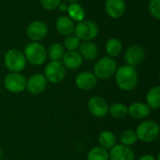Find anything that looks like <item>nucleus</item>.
Returning <instances> with one entry per match:
<instances>
[{"label":"nucleus","mask_w":160,"mask_h":160,"mask_svg":"<svg viewBox=\"0 0 160 160\" xmlns=\"http://www.w3.org/2000/svg\"><path fill=\"white\" fill-rule=\"evenodd\" d=\"M67 10H68V17L73 22H79L84 20L85 10L80 4L72 3L68 7Z\"/></svg>","instance_id":"5701e85b"},{"label":"nucleus","mask_w":160,"mask_h":160,"mask_svg":"<svg viewBox=\"0 0 160 160\" xmlns=\"http://www.w3.org/2000/svg\"><path fill=\"white\" fill-rule=\"evenodd\" d=\"M87 160H109V151L101 146H95L87 154Z\"/></svg>","instance_id":"a878e982"},{"label":"nucleus","mask_w":160,"mask_h":160,"mask_svg":"<svg viewBox=\"0 0 160 160\" xmlns=\"http://www.w3.org/2000/svg\"><path fill=\"white\" fill-rule=\"evenodd\" d=\"M128 113L134 119H145L151 114V109L146 103L134 102L128 107Z\"/></svg>","instance_id":"dca6fc26"},{"label":"nucleus","mask_w":160,"mask_h":160,"mask_svg":"<svg viewBox=\"0 0 160 160\" xmlns=\"http://www.w3.org/2000/svg\"><path fill=\"white\" fill-rule=\"evenodd\" d=\"M26 80L20 72H10L4 80V86L9 93L20 94L26 89Z\"/></svg>","instance_id":"6e6552de"},{"label":"nucleus","mask_w":160,"mask_h":160,"mask_svg":"<svg viewBox=\"0 0 160 160\" xmlns=\"http://www.w3.org/2000/svg\"><path fill=\"white\" fill-rule=\"evenodd\" d=\"M121 144L131 147L138 142V137L134 129H126L120 135Z\"/></svg>","instance_id":"bb28decb"},{"label":"nucleus","mask_w":160,"mask_h":160,"mask_svg":"<svg viewBox=\"0 0 160 160\" xmlns=\"http://www.w3.org/2000/svg\"><path fill=\"white\" fill-rule=\"evenodd\" d=\"M149 12L157 20L160 19V0H151L149 3Z\"/></svg>","instance_id":"c85d7f7f"},{"label":"nucleus","mask_w":160,"mask_h":160,"mask_svg":"<svg viewBox=\"0 0 160 160\" xmlns=\"http://www.w3.org/2000/svg\"><path fill=\"white\" fill-rule=\"evenodd\" d=\"M87 107L89 112L97 118H103L109 113L110 106L106 99L101 97H92L88 100Z\"/></svg>","instance_id":"1a4fd4ad"},{"label":"nucleus","mask_w":160,"mask_h":160,"mask_svg":"<svg viewBox=\"0 0 160 160\" xmlns=\"http://www.w3.org/2000/svg\"><path fill=\"white\" fill-rule=\"evenodd\" d=\"M146 104L152 110H158L160 107V86L152 87L146 95Z\"/></svg>","instance_id":"412c9836"},{"label":"nucleus","mask_w":160,"mask_h":160,"mask_svg":"<svg viewBox=\"0 0 160 160\" xmlns=\"http://www.w3.org/2000/svg\"><path fill=\"white\" fill-rule=\"evenodd\" d=\"M109 160H135V153L129 146L115 144L110 149Z\"/></svg>","instance_id":"4468645a"},{"label":"nucleus","mask_w":160,"mask_h":160,"mask_svg":"<svg viewBox=\"0 0 160 160\" xmlns=\"http://www.w3.org/2000/svg\"><path fill=\"white\" fill-rule=\"evenodd\" d=\"M117 64L112 57L105 56L100 58L94 66V74L98 79L108 80L115 74Z\"/></svg>","instance_id":"39448f33"},{"label":"nucleus","mask_w":160,"mask_h":160,"mask_svg":"<svg viewBox=\"0 0 160 160\" xmlns=\"http://www.w3.org/2000/svg\"><path fill=\"white\" fill-rule=\"evenodd\" d=\"M124 58L128 66L135 68L136 66L140 65L145 58V51L140 45H131L125 52Z\"/></svg>","instance_id":"f8f14e48"},{"label":"nucleus","mask_w":160,"mask_h":160,"mask_svg":"<svg viewBox=\"0 0 160 160\" xmlns=\"http://www.w3.org/2000/svg\"><path fill=\"white\" fill-rule=\"evenodd\" d=\"M80 44H81L80 39L75 35H69V36H67L66 38L64 39L63 46L68 52H71V51H76L79 48Z\"/></svg>","instance_id":"cd10ccee"},{"label":"nucleus","mask_w":160,"mask_h":160,"mask_svg":"<svg viewBox=\"0 0 160 160\" xmlns=\"http://www.w3.org/2000/svg\"><path fill=\"white\" fill-rule=\"evenodd\" d=\"M55 26L59 34L63 36H69L74 33V22L68 16H61L57 19Z\"/></svg>","instance_id":"6ab92c4d"},{"label":"nucleus","mask_w":160,"mask_h":160,"mask_svg":"<svg viewBox=\"0 0 160 160\" xmlns=\"http://www.w3.org/2000/svg\"><path fill=\"white\" fill-rule=\"evenodd\" d=\"M66 68L61 61L49 62L44 69V77L51 83H59L66 77Z\"/></svg>","instance_id":"0eeeda50"},{"label":"nucleus","mask_w":160,"mask_h":160,"mask_svg":"<svg viewBox=\"0 0 160 160\" xmlns=\"http://www.w3.org/2000/svg\"><path fill=\"white\" fill-rule=\"evenodd\" d=\"M61 1L62 0H40V3L46 10H54L60 6Z\"/></svg>","instance_id":"c756f323"},{"label":"nucleus","mask_w":160,"mask_h":160,"mask_svg":"<svg viewBox=\"0 0 160 160\" xmlns=\"http://www.w3.org/2000/svg\"><path fill=\"white\" fill-rule=\"evenodd\" d=\"M26 33L33 42H39L48 35V26L42 21H34L28 25Z\"/></svg>","instance_id":"9b49d317"},{"label":"nucleus","mask_w":160,"mask_h":160,"mask_svg":"<svg viewBox=\"0 0 160 160\" xmlns=\"http://www.w3.org/2000/svg\"><path fill=\"white\" fill-rule=\"evenodd\" d=\"M123 51V44L118 38H110L106 43V52L109 57L114 58L121 54Z\"/></svg>","instance_id":"4be33fe9"},{"label":"nucleus","mask_w":160,"mask_h":160,"mask_svg":"<svg viewBox=\"0 0 160 160\" xmlns=\"http://www.w3.org/2000/svg\"><path fill=\"white\" fill-rule=\"evenodd\" d=\"M79 53L82 55V59L94 60L98 55V48L92 41H83L79 46Z\"/></svg>","instance_id":"a211bd4d"},{"label":"nucleus","mask_w":160,"mask_h":160,"mask_svg":"<svg viewBox=\"0 0 160 160\" xmlns=\"http://www.w3.org/2000/svg\"><path fill=\"white\" fill-rule=\"evenodd\" d=\"M138 160H159V156H158V158H156L152 155H143V156H142Z\"/></svg>","instance_id":"7c9ffc66"},{"label":"nucleus","mask_w":160,"mask_h":160,"mask_svg":"<svg viewBox=\"0 0 160 160\" xmlns=\"http://www.w3.org/2000/svg\"><path fill=\"white\" fill-rule=\"evenodd\" d=\"M26 62L33 66L43 65L48 57L47 50L39 42H31L26 45L23 52Z\"/></svg>","instance_id":"7ed1b4c3"},{"label":"nucleus","mask_w":160,"mask_h":160,"mask_svg":"<svg viewBox=\"0 0 160 160\" xmlns=\"http://www.w3.org/2000/svg\"><path fill=\"white\" fill-rule=\"evenodd\" d=\"M4 64L10 72H21L26 67V60L22 52L10 49L4 56Z\"/></svg>","instance_id":"20e7f679"},{"label":"nucleus","mask_w":160,"mask_h":160,"mask_svg":"<svg viewBox=\"0 0 160 160\" xmlns=\"http://www.w3.org/2000/svg\"><path fill=\"white\" fill-rule=\"evenodd\" d=\"M75 36L79 39L84 41H91L96 38L98 35V25L90 20H82L77 23L74 28Z\"/></svg>","instance_id":"423d86ee"},{"label":"nucleus","mask_w":160,"mask_h":160,"mask_svg":"<svg viewBox=\"0 0 160 160\" xmlns=\"http://www.w3.org/2000/svg\"><path fill=\"white\" fill-rule=\"evenodd\" d=\"M48 85V82L43 74L36 73L26 80V89L29 94L38 96L42 94Z\"/></svg>","instance_id":"9d476101"},{"label":"nucleus","mask_w":160,"mask_h":160,"mask_svg":"<svg viewBox=\"0 0 160 160\" xmlns=\"http://www.w3.org/2000/svg\"><path fill=\"white\" fill-rule=\"evenodd\" d=\"M62 60V63L65 66V68L71 70L78 69L82 64V57L77 51L65 52V55Z\"/></svg>","instance_id":"f3484780"},{"label":"nucleus","mask_w":160,"mask_h":160,"mask_svg":"<svg viewBox=\"0 0 160 160\" xmlns=\"http://www.w3.org/2000/svg\"><path fill=\"white\" fill-rule=\"evenodd\" d=\"M65 52V48L61 43H53L50 46L47 54L52 61H61Z\"/></svg>","instance_id":"393cba45"},{"label":"nucleus","mask_w":160,"mask_h":160,"mask_svg":"<svg viewBox=\"0 0 160 160\" xmlns=\"http://www.w3.org/2000/svg\"><path fill=\"white\" fill-rule=\"evenodd\" d=\"M138 140L142 142H152L158 139L160 134L159 125L152 120H146L140 123L136 128Z\"/></svg>","instance_id":"f03ea898"},{"label":"nucleus","mask_w":160,"mask_h":160,"mask_svg":"<svg viewBox=\"0 0 160 160\" xmlns=\"http://www.w3.org/2000/svg\"><path fill=\"white\" fill-rule=\"evenodd\" d=\"M76 86L83 91L94 89L98 84V78L91 71H82L75 78Z\"/></svg>","instance_id":"ddd939ff"},{"label":"nucleus","mask_w":160,"mask_h":160,"mask_svg":"<svg viewBox=\"0 0 160 160\" xmlns=\"http://www.w3.org/2000/svg\"><path fill=\"white\" fill-rule=\"evenodd\" d=\"M105 10L111 18L118 19L126 11V2L125 0H106Z\"/></svg>","instance_id":"2eb2a0df"},{"label":"nucleus","mask_w":160,"mask_h":160,"mask_svg":"<svg viewBox=\"0 0 160 160\" xmlns=\"http://www.w3.org/2000/svg\"><path fill=\"white\" fill-rule=\"evenodd\" d=\"M109 113L115 119H124L128 115V106L121 102L114 103L112 106H110Z\"/></svg>","instance_id":"b1692460"},{"label":"nucleus","mask_w":160,"mask_h":160,"mask_svg":"<svg viewBox=\"0 0 160 160\" xmlns=\"http://www.w3.org/2000/svg\"><path fill=\"white\" fill-rule=\"evenodd\" d=\"M98 144L106 150L112 149L116 144V137L113 132L110 130H104L98 135Z\"/></svg>","instance_id":"aec40b11"},{"label":"nucleus","mask_w":160,"mask_h":160,"mask_svg":"<svg viewBox=\"0 0 160 160\" xmlns=\"http://www.w3.org/2000/svg\"><path fill=\"white\" fill-rule=\"evenodd\" d=\"M115 82L123 91L134 90L139 82V76L134 67L124 65L115 71Z\"/></svg>","instance_id":"f257e3e1"},{"label":"nucleus","mask_w":160,"mask_h":160,"mask_svg":"<svg viewBox=\"0 0 160 160\" xmlns=\"http://www.w3.org/2000/svg\"><path fill=\"white\" fill-rule=\"evenodd\" d=\"M2 156H3V150H2V148L0 147V159H1V158H2Z\"/></svg>","instance_id":"2f4dec72"}]
</instances>
